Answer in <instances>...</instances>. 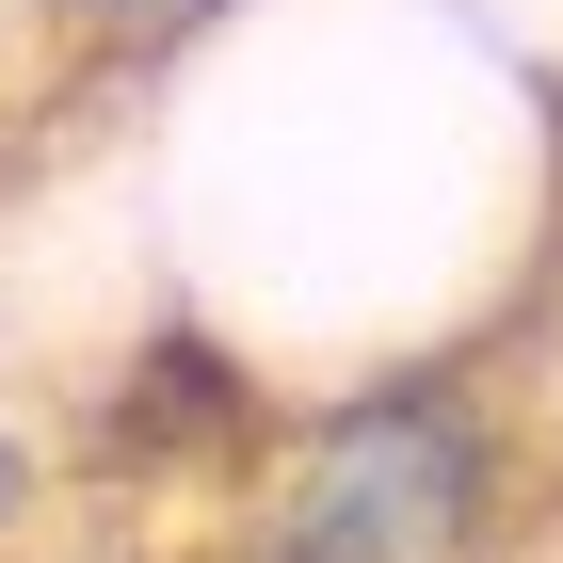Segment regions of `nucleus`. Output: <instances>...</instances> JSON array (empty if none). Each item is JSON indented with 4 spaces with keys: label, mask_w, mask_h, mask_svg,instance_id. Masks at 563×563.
I'll return each instance as SVG.
<instances>
[{
    "label": "nucleus",
    "mask_w": 563,
    "mask_h": 563,
    "mask_svg": "<svg viewBox=\"0 0 563 563\" xmlns=\"http://www.w3.org/2000/svg\"><path fill=\"white\" fill-rule=\"evenodd\" d=\"M516 531V434L467 371H402L274 434L242 483L225 563H499Z\"/></svg>",
    "instance_id": "obj_1"
},
{
    "label": "nucleus",
    "mask_w": 563,
    "mask_h": 563,
    "mask_svg": "<svg viewBox=\"0 0 563 563\" xmlns=\"http://www.w3.org/2000/svg\"><path fill=\"white\" fill-rule=\"evenodd\" d=\"M65 48H81V16H65V0H0V97H16V81H48Z\"/></svg>",
    "instance_id": "obj_2"
},
{
    "label": "nucleus",
    "mask_w": 563,
    "mask_h": 563,
    "mask_svg": "<svg viewBox=\"0 0 563 563\" xmlns=\"http://www.w3.org/2000/svg\"><path fill=\"white\" fill-rule=\"evenodd\" d=\"M81 16V48H145V33H177V16H210V0H65Z\"/></svg>",
    "instance_id": "obj_3"
}]
</instances>
